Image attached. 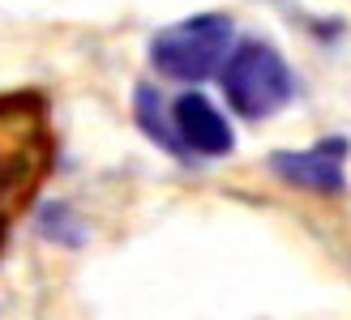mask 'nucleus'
Listing matches in <instances>:
<instances>
[{"mask_svg":"<svg viewBox=\"0 0 351 320\" xmlns=\"http://www.w3.org/2000/svg\"><path fill=\"white\" fill-rule=\"evenodd\" d=\"M133 120H137V129H142L163 154L189 163V154L180 150V137H176V129H171V107L163 103V94L154 90V85H137V94H133Z\"/></svg>","mask_w":351,"mask_h":320,"instance_id":"obj_6","label":"nucleus"},{"mask_svg":"<svg viewBox=\"0 0 351 320\" xmlns=\"http://www.w3.org/2000/svg\"><path fill=\"white\" fill-rule=\"evenodd\" d=\"M56 120L39 85L0 90V256L56 171Z\"/></svg>","mask_w":351,"mask_h":320,"instance_id":"obj_1","label":"nucleus"},{"mask_svg":"<svg viewBox=\"0 0 351 320\" xmlns=\"http://www.w3.org/2000/svg\"><path fill=\"white\" fill-rule=\"evenodd\" d=\"M347 158H351L347 137H322L304 150L270 154V171L287 188L313 192V197H343L347 192Z\"/></svg>","mask_w":351,"mask_h":320,"instance_id":"obj_4","label":"nucleus"},{"mask_svg":"<svg viewBox=\"0 0 351 320\" xmlns=\"http://www.w3.org/2000/svg\"><path fill=\"white\" fill-rule=\"evenodd\" d=\"M232 39H236V26L227 13H197L176 26H163L146 51H150V64L159 77L202 85L206 77L219 73V64L232 51Z\"/></svg>","mask_w":351,"mask_h":320,"instance_id":"obj_3","label":"nucleus"},{"mask_svg":"<svg viewBox=\"0 0 351 320\" xmlns=\"http://www.w3.org/2000/svg\"><path fill=\"white\" fill-rule=\"evenodd\" d=\"M171 129L180 137V150L193 158H227L236 150V133L227 116L210 103L202 90H189L171 103Z\"/></svg>","mask_w":351,"mask_h":320,"instance_id":"obj_5","label":"nucleus"},{"mask_svg":"<svg viewBox=\"0 0 351 320\" xmlns=\"http://www.w3.org/2000/svg\"><path fill=\"white\" fill-rule=\"evenodd\" d=\"M219 81H223L227 107L249 124L278 116L295 98L291 64L274 43H261V39H244L227 51V60L219 64Z\"/></svg>","mask_w":351,"mask_h":320,"instance_id":"obj_2","label":"nucleus"}]
</instances>
